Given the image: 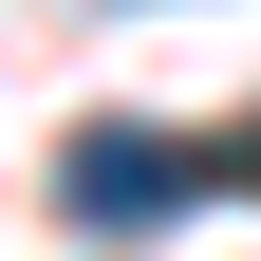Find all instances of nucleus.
Listing matches in <instances>:
<instances>
[{
  "mask_svg": "<svg viewBox=\"0 0 261 261\" xmlns=\"http://www.w3.org/2000/svg\"><path fill=\"white\" fill-rule=\"evenodd\" d=\"M56 187H75V224H168V205H187V130H130V112H93L75 149H56Z\"/></svg>",
  "mask_w": 261,
  "mask_h": 261,
  "instance_id": "1",
  "label": "nucleus"
},
{
  "mask_svg": "<svg viewBox=\"0 0 261 261\" xmlns=\"http://www.w3.org/2000/svg\"><path fill=\"white\" fill-rule=\"evenodd\" d=\"M224 187H261V112L243 130H187V205H224Z\"/></svg>",
  "mask_w": 261,
  "mask_h": 261,
  "instance_id": "2",
  "label": "nucleus"
}]
</instances>
